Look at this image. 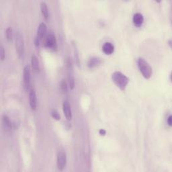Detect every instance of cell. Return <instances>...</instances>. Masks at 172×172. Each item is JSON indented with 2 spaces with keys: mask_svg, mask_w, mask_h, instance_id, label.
Wrapping results in <instances>:
<instances>
[{
  "mask_svg": "<svg viewBox=\"0 0 172 172\" xmlns=\"http://www.w3.org/2000/svg\"><path fill=\"white\" fill-rule=\"evenodd\" d=\"M61 89L63 92H67V83L65 81H63L61 83Z\"/></svg>",
  "mask_w": 172,
  "mask_h": 172,
  "instance_id": "obj_19",
  "label": "cell"
},
{
  "mask_svg": "<svg viewBox=\"0 0 172 172\" xmlns=\"http://www.w3.org/2000/svg\"><path fill=\"white\" fill-rule=\"evenodd\" d=\"M56 165L57 168L60 171H63L67 165V155L65 152L63 151H60L57 153L56 157Z\"/></svg>",
  "mask_w": 172,
  "mask_h": 172,
  "instance_id": "obj_4",
  "label": "cell"
},
{
  "mask_svg": "<svg viewBox=\"0 0 172 172\" xmlns=\"http://www.w3.org/2000/svg\"><path fill=\"white\" fill-rule=\"evenodd\" d=\"M31 66L35 72H38L39 71V62L35 55H33L31 57Z\"/></svg>",
  "mask_w": 172,
  "mask_h": 172,
  "instance_id": "obj_13",
  "label": "cell"
},
{
  "mask_svg": "<svg viewBox=\"0 0 172 172\" xmlns=\"http://www.w3.org/2000/svg\"><path fill=\"white\" fill-rule=\"evenodd\" d=\"M45 46L51 49H55L56 46V40L55 35L49 34L47 36L45 40Z\"/></svg>",
  "mask_w": 172,
  "mask_h": 172,
  "instance_id": "obj_7",
  "label": "cell"
},
{
  "mask_svg": "<svg viewBox=\"0 0 172 172\" xmlns=\"http://www.w3.org/2000/svg\"><path fill=\"white\" fill-rule=\"evenodd\" d=\"M171 119H172V116L171 115H169L168 118V119H167V122H168V125L169 126H171L172 125V122H171Z\"/></svg>",
  "mask_w": 172,
  "mask_h": 172,
  "instance_id": "obj_20",
  "label": "cell"
},
{
  "mask_svg": "<svg viewBox=\"0 0 172 172\" xmlns=\"http://www.w3.org/2000/svg\"><path fill=\"white\" fill-rule=\"evenodd\" d=\"M51 116L54 119H55V120H56V121L60 120L61 117H60L59 114L58 113V112L56 111L55 110H52L51 112Z\"/></svg>",
  "mask_w": 172,
  "mask_h": 172,
  "instance_id": "obj_17",
  "label": "cell"
},
{
  "mask_svg": "<svg viewBox=\"0 0 172 172\" xmlns=\"http://www.w3.org/2000/svg\"><path fill=\"white\" fill-rule=\"evenodd\" d=\"M137 65L143 78L147 79H149L151 78L153 70L151 67L147 63L146 60L141 58V57L138 58L137 60Z\"/></svg>",
  "mask_w": 172,
  "mask_h": 172,
  "instance_id": "obj_1",
  "label": "cell"
},
{
  "mask_svg": "<svg viewBox=\"0 0 172 172\" xmlns=\"http://www.w3.org/2000/svg\"><path fill=\"white\" fill-rule=\"evenodd\" d=\"M63 110L66 118L68 121H71L72 119V112H71L70 104L67 100H65L63 103Z\"/></svg>",
  "mask_w": 172,
  "mask_h": 172,
  "instance_id": "obj_9",
  "label": "cell"
},
{
  "mask_svg": "<svg viewBox=\"0 0 172 172\" xmlns=\"http://www.w3.org/2000/svg\"><path fill=\"white\" fill-rule=\"evenodd\" d=\"M143 21H144V18H143V16L141 13H136L134 14L133 18H132V22L136 26L139 27L141 26Z\"/></svg>",
  "mask_w": 172,
  "mask_h": 172,
  "instance_id": "obj_10",
  "label": "cell"
},
{
  "mask_svg": "<svg viewBox=\"0 0 172 172\" xmlns=\"http://www.w3.org/2000/svg\"><path fill=\"white\" fill-rule=\"evenodd\" d=\"M23 82L25 89L28 90L30 84V71L28 66H26L23 71Z\"/></svg>",
  "mask_w": 172,
  "mask_h": 172,
  "instance_id": "obj_5",
  "label": "cell"
},
{
  "mask_svg": "<svg viewBox=\"0 0 172 172\" xmlns=\"http://www.w3.org/2000/svg\"><path fill=\"white\" fill-rule=\"evenodd\" d=\"M112 79L113 82L121 90L125 89L129 81L126 76L120 71H115L112 75Z\"/></svg>",
  "mask_w": 172,
  "mask_h": 172,
  "instance_id": "obj_2",
  "label": "cell"
},
{
  "mask_svg": "<svg viewBox=\"0 0 172 172\" xmlns=\"http://www.w3.org/2000/svg\"><path fill=\"white\" fill-rule=\"evenodd\" d=\"M40 10L45 20H47L49 18V9H48L47 5L45 2H42L40 3Z\"/></svg>",
  "mask_w": 172,
  "mask_h": 172,
  "instance_id": "obj_14",
  "label": "cell"
},
{
  "mask_svg": "<svg viewBox=\"0 0 172 172\" xmlns=\"http://www.w3.org/2000/svg\"><path fill=\"white\" fill-rule=\"evenodd\" d=\"M101 63V61L99 59L96 58V57H94V58L90 59L88 62V67L89 68H94L98 66Z\"/></svg>",
  "mask_w": 172,
  "mask_h": 172,
  "instance_id": "obj_15",
  "label": "cell"
},
{
  "mask_svg": "<svg viewBox=\"0 0 172 172\" xmlns=\"http://www.w3.org/2000/svg\"><path fill=\"white\" fill-rule=\"evenodd\" d=\"M102 51L104 54L108 55H112L114 51V46L111 42H105L102 46Z\"/></svg>",
  "mask_w": 172,
  "mask_h": 172,
  "instance_id": "obj_11",
  "label": "cell"
},
{
  "mask_svg": "<svg viewBox=\"0 0 172 172\" xmlns=\"http://www.w3.org/2000/svg\"><path fill=\"white\" fill-rule=\"evenodd\" d=\"M6 38L8 41H11L12 40L13 33H12V29L10 27H8L6 30Z\"/></svg>",
  "mask_w": 172,
  "mask_h": 172,
  "instance_id": "obj_16",
  "label": "cell"
},
{
  "mask_svg": "<svg viewBox=\"0 0 172 172\" xmlns=\"http://www.w3.org/2000/svg\"><path fill=\"white\" fill-rule=\"evenodd\" d=\"M29 104L32 110H35L37 106V98L35 90L32 89L29 93Z\"/></svg>",
  "mask_w": 172,
  "mask_h": 172,
  "instance_id": "obj_8",
  "label": "cell"
},
{
  "mask_svg": "<svg viewBox=\"0 0 172 172\" xmlns=\"http://www.w3.org/2000/svg\"><path fill=\"white\" fill-rule=\"evenodd\" d=\"M0 56H1V60L3 61L6 57V52H5L4 48L2 45H1V49H0Z\"/></svg>",
  "mask_w": 172,
  "mask_h": 172,
  "instance_id": "obj_18",
  "label": "cell"
},
{
  "mask_svg": "<svg viewBox=\"0 0 172 172\" xmlns=\"http://www.w3.org/2000/svg\"><path fill=\"white\" fill-rule=\"evenodd\" d=\"M15 42L18 54L19 56L22 57L24 55V40L23 36L20 32H18L16 34Z\"/></svg>",
  "mask_w": 172,
  "mask_h": 172,
  "instance_id": "obj_3",
  "label": "cell"
},
{
  "mask_svg": "<svg viewBox=\"0 0 172 172\" xmlns=\"http://www.w3.org/2000/svg\"><path fill=\"white\" fill-rule=\"evenodd\" d=\"M99 133H100V135H102V134H103V135H104L105 134H106V131H105L104 130H103V129H101V130L99 131Z\"/></svg>",
  "mask_w": 172,
  "mask_h": 172,
  "instance_id": "obj_21",
  "label": "cell"
},
{
  "mask_svg": "<svg viewBox=\"0 0 172 172\" xmlns=\"http://www.w3.org/2000/svg\"><path fill=\"white\" fill-rule=\"evenodd\" d=\"M46 26L45 23H40L39 28H38V32H37V36L36 39V45H39L40 41L42 40V39L46 35Z\"/></svg>",
  "mask_w": 172,
  "mask_h": 172,
  "instance_id": "obj_6",
  "label": "cell"
},
{
  "mask_svg": "<svg viewBox=\"0 0 172 172\" xmlns=\"http://www.w3.org/2000/svg\"><path fill=\"white\" fill-rule=\"evenodd\" d=\"M2 124H3V126L5 131L8 132L12 130V124L10 120H9V118L6 115H3L2 116Z\"/></svg>",
  "mask_w": 172,
  "mask_h": 172,
  "instance_id": "obj_12",
  "label": "cell"
}]
</instances>
